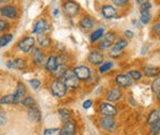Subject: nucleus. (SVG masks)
<instances>
[{"mask_svg": "<svg viewBox=\"0 0 160 135\" xmlns=\"http://www.w3.org/2000/svg\"><path fill=\"white\" fill-rule=\"evenodd\" d=\"M63 82L65 84L67 89L68 90H78L80 86V80L77 77V75L74 74V70L73 69H69L67 68L64 75L62 77Z\"/></svg>", "mask_w": 160, "mask_h": 135, "instance_id": "1", "label": "nucleus"}, {"mask_svg": "<svg viewBox=\"0 0 160 135\" xmlns=\"http://www.w3.org/2000/svg\"><path fill=\"white\" fill-rule=\"evenodd\" d=\"M62 10L67 17H75L79 15L81 7L75 0H64L62 2Z\"/></svg>", "mask_w": 160, "mask_h": 135, "instance_id": "2", "label": "nucleus"}, {"mask_svg": "<svg viewBox=\"0 0 160 135\" xmlns=\"http://www.w3.org/2000/svg\"><path fill=\"white\" fill-rule=\"evenodd\" d=\"M49 91H51V94L54 97L63 98V97L67 95L68 89H67V86H65V84L63 82L62 79H57L56 77L54 80H52V82L49 85Z\"/></svg>", "mask_w": 160, "mask_h": 135, "instance_id": "3", "label": "nucleus"}, {"mask_svg": "<svg viewBox=\"0 0 160 135\" xmlns=\"http://www.w3.org/2000/svg\"><path fill=\"white\" fill-rule=\"evenodd\" d=\"M35 46H36V39L32 36H25L18 42L16 49L21 53H23V54H28L35 48Z\"/></svg>", "mask_w": 160, "mask_h": 135, "instance_id": "4", "label": "nucleus"}, {"mask_svg": "<svg viewBox=\"0 0 160 135\" xmlns=\"http://www.w3.org/2000/svg\"><path fill=\"white\" fill-rule=\"evenodd\" d=\"M116 39H117V33L113 31H110L108 33L103 35V37L98 42V49L100 52L108 51L112 47V44L116 42Z\"/></svg>", "mask_w": 160, "mask_h": 135, "instance_id": "5", "label": "nucleus"}, {"mask_svg": "<svg viewBox=\"0 0 160 135\" xmlns=\"http://www.w3.org/2000/svg\"><path fill=\"white\" fill-rule=\"evenodd\" d=\"M0 15L1 17L8 20H16L19 17V7L14 4H6L0 6Z\"/></svg>", "mask_w": 160, "mask_h": 135, "instance_id": "6", "label": "nucleus"}, {"mask_svg": "<svg viewBox=\"0 0 160 135\" xmlns=\"http://www.w3.org/2000/svg\"><path fill=\"white\" fill-rule=\"evenodd\" d=\"M99 124H100L101 129L105 130V132H115L116 130V127H117V123H116V119L113 117L110 116H102L100 117V120H99Z\"/></svg>", "mask_w": 160, "mask_h": 135, "instance_id": "7", "label": "nucleus"}, {"mask_svg": "<svg viewBox=\"0 0 160 135\" xmlns=\"http://www.w3.org/2000/svg\"><path fill=\"white\" fill-rule=\"evenodd\" d=\"M44 60H46V54H44V52L42 51V48L35 47V48L31 51V63H32L36 68H40L41 65L44 64Z\"/></svg>", "mask_w": 160, "mask_h": 135, "instance_id": "8", "label": "nucleus"}, {"mask_svg": "<svg viewBox=\"0 0 160 135\" xmlns=\"http://www.w3.org/2000/svg\"><path fill=\"white\" fill-rule=\"evenodd\" d=\"M128 46V39L126 38H120V39H116V42L112 44V47L110 48V55L116 58L118 57L121 53L126 49V47Z\"/></svg>", "mask_w": 160, "mask_h": 135, "instance_id": "9", "label": "nucleus"}, {"mask_svg": "<svg viewBox=\"0 0 160 135\" xmlns=\"http://www.w3.org/2000/svg\"><path fill=\"white\" fill-rule=\"evenodd\" d=\"M51 30V25L46 19H38L32 27V33L33 35H43L47 33Z\"/></svg>", "mask_w": 160, "mask_h": 135, "instance_id": "10", "label": "nucleus"}, {"mask_svg": "<svg viewBox=\"0 0 160 135\" xmlns=\"http://www.w3.org/2000/svg\"><path fill=\"white\" fill-rule=\"evenodd\" d=\"M73 70L80 81H89L91 79V69L88 65H77Z\"/></svg>", "mask_w": 160, "mask_h": 135, "instance_id": "11", "label": "nucleus"}, {"mask_svg": "<svg viewBox=\"0 0 160 135\" xmlns=\"http://www.w3.org/2000/svg\"><path fill=\"white\" fill-rule=\"evenodd\" d=\"M77 132H78V125H77V122L73 119L64 122L63 127L60 128L62 135H77Z\"/></svg>", "mask_w": 160, "mask_h": 135, "instance_id": "12", "label": "nucleus"}, {"mask_svg": "<svg viewBox=\"0 0 160 135\" xmlns=\"http://www.w3.org/2000/svg\"><path fill=\"white\" fill-rule=\"evenodd\" d=\"M58 66H59L58 59H57V55H54V54L48 55L44 60V70L49 74H54L57 71Z\"/></svg>", "mask_w": 160, "mask_h": 135, "instance_id": "13", "label": "nucleus"}, {"mask_svg": "<svg viewBox=\"0 0 160 135\" xmlns=\"http://www.w3.org/2000/svg\"><path fill=\"white\" fill-rule=\"evenodd\" d=\"M101 15L106 20L117 19L118 17V10L116 6L106 4V5H102V7H101Z\"/></svg>", "mask_w": 160, "mask_h": 135, "instance_id": "14", "label": "nucleus"}, {"mask_svg": "<svg viewBox=\"0 0 160 135\" xmlns=\"http://www.w3.org/2000/svg\"><path fill=\"white\" fill-rule=\"evenodd\" d=\"M99 112H100L102 116H110V117H115L117 114V108L111 103V102H101L99 104Z\"/></svg>", "mask_w": 160, "mask_h": 135, "instance_id": "15", "label": "nucleus"}, {"mask_svg": "<svg viewBox=\"0 0 160 135\" xmlns=\"http://www.w3.org/2000/svg\"><path fill=\"white\" fill-rule=\"evenodd\" d=\"M27 65H28V64H27L26 59L20 58V57L6 61V66H8L9 69H12V70H23V69L27 68Z\"/></svg>", "mask_w": 160, "mask_h": 135, "instance_id": "16", "label": "nucleus"}, {"mask_svg": "<svg viewBox=\"0 0 160 135\" xmlns=\"http://www.w3.org/2000/svg\"><path fill=\"white\" fill-rule=\"evenodd\" d=\"M26 112H27V117H28V119L31 122H33V123H40L41 122V119H42V112H41L40 107L37 104L26 108Z\"/></svg>", "mask_w": 160, "mask_h": 135, "instance_id": "17", "label": "nucleus"}, {"mask_svg": "<svg viewBox=\"0 0 160 135\" xmlns=\"http://www.w3.org/2000/svg\"><path fill=\"white\" fill-rule=\"evenodd\" d=\"M115 84L120 89H126V87H129L133 84V80L129 77L128 74H118L115 77Z\"/></svg>", "mask_w": 160, "mask_h": 135, "instance_id": "18", "label": "nucleus"}, {"mask_svg": "<svg viewBox=\"0 0 160 135\" xmlns=\"http://www.w3.org/2000/svg\"><path fill=\"white\" fill-rule=\"evenodd\" d=\"M123 96V92H122V90H121L120 87H112V89H110L107 92H106V95H105V98H106V101L107 102H117V101H120L121 98Z\"/></svg>", "mask_w": 160, "mask_h": 135, "instance_id": "19", "label": "nucleus"}, {"mask_svg": "<svg viewBox=\"0 0 160 135\" xmlns=\"http://www.w3.org/2000/svg\"><path fill=\"white\" fill-rule=\"evenodd\" d=\"M88 61L94 66H99L103 63V54L100 51H92L88 55Z\"/></svg>", "mask_w": 160, "mask_h": 135, "instance_id": "20", "label": "nucleus"}, {"mask_svg": "<svg viewBox=\"0 0 160 135\" xmlns=\"http://www.w3.org/2000/svg\"><path fill=\"white\" fill-rule=\"evenodd\" d=\"M95 20L94 17H91V16H89V15H85V16H82L79 21V27L82 30V31H89V30H92L94 28V26H95Z\"/></svg>", "mask_w": 160, "mask_h": 135, "instance_id": "21", "label": "nucleus"}, {"mask_svg": "<svg viewBox=\"0 0 160 135\" xmlns=\"http://www.w3.org/2000/svg\"><path fill=\"white\" fill-rule=\"evenodd\" d=\"M26 92H27V89H26L25 84L21 82V81H19V82L16 84V90H15V92L12 94V95H14V98H15V103H16V104L20 103V101L22 99V97L26 96Z\"/></svg>", "mask_w": 160, "mask_h": 135, "instance_id": "22", "label": "nucleus"}, {"mask_svg": "<svg viewBox=\"0 0 160 135\" xmlns=\"http://www.w3.org/2000/svg\"><path fill=\"white\" fill-rule=\"evenodd\" d=\"M37 44L40 48H49L52 46V39L47 33L43 35H37V39H36Z\"/></svg>", "mask_w": 160, "mask_h": 135, "instance_id": "23", "label": "nucleus"}, {"mask_svg": "<svg viewBox=\"0 0 160 135\" xmlns=\"http://www.w3.org/2000/svg\"><path fill=\"white\" fill-rule=\"evenodd\" d=\"M103 35H105V28H103V27H99L98 30H94V31L91 32V35H90V43H91V44L98 43V42L103 37Z\"/></svg>", "mask_w": 160, "mask_h": 135, "instance_id": "24", "label": "nucleus"}, {"mask_svg": "<svg viewBox=\"0 0 160 135\" xmlns=\"http://www.w3.org/2000/svg\"><path fill=\"white\" fill-rule=\"evenodd\" d=\"M143 74L148 77H157L160 74V68L158 66H144Z\"/></svg>", "mask_w": 160, "mask_h": 135, "instance_id": "25", "label": "nucleus"}, {"mask_svg": "<svg viewBox=\"0 0 160 135\" xmlns=\"http://www.w3.org/2000/svg\"><path fill=\"white\" fill-rule=\"evenodd\" d=\"M58 116H59L62 123H64V122L72 119L73 112H72L70 109H68V108H59V109H58Z\"/></svg>", "mask_w": 160, "mask_h": 135, "instance_id": "26", "label": "nucleus"}, {"mask_svg": "<svg viewBox=\"0 0 160 135\" xmlns=\"http://www.w3.org/2000/svg\"><path fill=\"white\" fill-rule=\"evenodd\" d=\"M160 120V109H153L150 113H149V116H148V119H147V123L149 124V125H152V124H154V123H157V122H159Z\"/></svg>", "mask_w": 160, "mask_h": 135, "instance_id": "27", "label": "nucleus"}, {"mask_svg": "<svg viewBox=\"0 0 160 135\" xmlns=\"http://www.w3.org/2000/svg\"><path fill=\"white\" fill-rule=\"evenodd\" d=\"M20 103L23 106V107H26V108H28V107H31V106L37 104V103H36V101H35V98H33L32 96H30V95H26V96L22 97V99L20 101Z\"/></svg>", "mask_w": 160, "mask_h": 135, "instance_id": "28", "label": "nucleus"}, {"mask_svg": "<svg viewBox=\"0 0 160 135\" xmlns=\"http://www.w3.org/2000/svg\"><path fill=\"white\" fill-rule=\"evenodd\" d=\"M11 41H12V35H11V33H9V32L1 33V35H0V48L8 46Z\"/></svg>", "mask_w": 160, "mask_h": 135, "instance_id": "29", "label": "nucleus"}, {"mask_svg": "<svg viewBox=\"0 0 160 135\" xmlns=\"http://www.w3.org/2000/svg\"><path fill=\"white\" fill-rule=\"evenodd\" d=\"M0 104L2 106H10V104H16L15 103V98H14V95H5L0 98Z\"/></svg>", "mask_w": 160, "mask_h": 135, "instance_id": "30", "label": "nucleus"}, {"mask_svg": "<svg viewBox=\"0 0 160 135\" xmlns=\"http://www.w3.org/2000/svg\"><path fill=\"white\" fill-rule=\"evenodd\" d=\"M10 28H11L10 21L5 20L4 17H0V33H6V32H9Z\"/></svg>", "mask_w": 160, "mask_h": 135, "instance_id": "31", "label": "nucleus"}, {"mask_svg": "<svg viewBox=\"0 0 160 135\" xmlns=\"http://www.w3.org/2000/svg\"><path fill=\"white\" fill-rule=\"evenodd\" d=\"M113 66V63L112 61H103L101 65H99V73L100 74H106L107 71H110Z\"/></svg>", "mask_w": 160, "mask_h": 135, "instance_id": "32", "label": "nucleus"}, {"mask_svg": "<svg viewBox=\"0 0 160 135\" xmlns=\"http://www.w3.org/2000/svg\"><path fill=\"white\" fill-rule=\"evenodd\" d=\"M127 74L129 75V77H131L133 81H140V80L143 79V73H142L140 70H129Z\"/></svg>", "mask_w": 160, "mask_h": 135, "instance_id": "33", "label": "nucleus"}, {"mask_svg": "<svg viewBox=\"0 0 160 135\" xmlns=\"http://www.w3.org/2000/svg\"><path fill=\"white\" fill-rule=\"evenodd\" d=\"M152 91H153V94H155V95H158L160 92V76H157L154 80H153V82H152Z\"/></svg>", "mask_w": 160, "mask_h": 135, "instance_id": "34", "label": "nucleus"}, {"mask_svg": "<svg viewBox=\"0 0 160 135\" xmlns=\"http://www.w3.org/2000/svg\"><path fill=\"white\" fill-rule=\"evenodd\" d=\"M139 20L143 25H148V23L150 22V20H152V15H150V12L148 11V12H143V14H140Z\"/></svg>", "mask_w": 160, "mask_h": 135, "instance_id": "35", "label": "nucleus"}, {"mask_svg": "<svg viewBox=\"0 0 160 135\" xmlns=\"http://www.w3.org/2000/svg\"><path fill=\"white\" fill-rule=\"evenodd\" d=\"M160 132V120L152 124V128L149 129V135H158Z\"/></svg>", "mask_w": 160, "mask_h": 135, "instance_id": "36", "label": "nucleus"}, {"mask_svg": "<svg viewBox=\"0 0 160 135\" xmlns=\"http://www.w3.org/2000/svg\"><path fill=\"white\" fill-rule=\"evenodd\" d=\"M43 135H62L60 128H47V129H44Z\"/></svg>", "mask_w": 160, "mask_h": 135, "instance_id": "37", "label": "nucleus"}, {"mask_svg": "<svg viewBox=\"0 0 160 135\" xmlns=\"http://www.w3.org/2000/svg\"><path fill=\"white\" fill-rule=\"evenodd\" d=\"M150 7H152V4H150V1L148 0V1H145V2H143V4H140L139 5V12L140 14H143V12H148V11L150 10Z\"/></svg>", "mask_w": 160, "mask_h": 135, "instance_id": "38", "label": "nucleus"}, {"mask_svg": "<svg viewBox=\"0 0 160 135\" xmlns=\"http://www.w3.org/2000/svg\"><path fill=\"white\" fill-rule=\"evenodd\" d=\"M111 2L116 7H124L129 4V0H111Z\"/></svg>", "mask_w": 160, "mask_h": 135, "instance_id": "39", "label": "nucleus"}, {"mask_svg": "<svg viewBox=\"0 0 160 135\" xmlns=\"http://www.w3.org/2000/svg\"><path fill=\"white\" fill-rule=\"evenodd\" d=\"M28 84H30V86H31L33 90H38L41 87V85H42L40 79H31V80L28 81Z\"/></svg>", "mask_w": 160, "mask_h": 135, "instance_id": "40", "label": "nucleus"}, {"mask_svg": "<svg viewBox=\"0 0 160 135\" xmlns=\"http://www.w3.org/2000/svg\"><path fill=\"white\" fill-rule=\"evenodd\" d=\"M6 123H8V116L2 109H0V127H4Z\"/></svg>", "mask_w": 160, "mask_h": 135, "instance_id": "41", "label": "nucleus"}, {"mask_svg": "<svg viewBox=\"0 0 160 135\" xmlns=\"http://www.w3.org/2000/svg\"><path fill=\"white\" fill-rule=\"evenodd\" d=\"M57 59H58V64H59V65H65L67 61H68V55L63 53V54L57 55Z\"/></svg>", "mask_w": 160, "mask_h": 135, "instance_id": "42", "label": "nucleus"}, {"mask_svg": "<svg viewBox=\"0 0 160 135\" xmlns=\"http://www.w3.org/2000/svg\"><path fill=\"white\" fill-rule=\"evenodd\" d=\"M152 30H153V33H154L155 36H159L160 37V23H155Z\"/></svg>", "mask_w": 160, "mask_h": 135, "instance_id": "43", "label": "nucleus"}, {"mask_svg": "<svg viewBox=\"0 0 160 135\" xmlns=\"http://www.w3.org/2000/svg\"><path fill=\"white\" fill-rule=\"evenodd\" d=\"M92 103H94L92 99H86V101L82 103V108H84V109H89V108L92 106Z\"/></svg>", "mask_w": 160, "mask_h": 135, "instance_id": "44", "label": "nucleus"}, {"mask_svg": "<svg viewBox=\"0 0 160 135\" xmlns=\"http://www.w3.org/2000/svg\"><path fill=\"white\" fill-rule=\"evenodd\" d=\"M133 32L132 31H129V30H127V31H124V37H126V39H131L133 38Z\"/></svg>", "mask_w": 160, "mask_h": 135, "instance_id": "45", "label": "nucleus"}, {"mask_svg": "<svg viewBox=\"0 0 160 135\" xmlns=\"http://www.w3.org/2000/svg\"><path fill=\"white\" fill-rule=\"evenodd\" d=\"M11 0H0V6L1 5H6V4H10Z\"/></svg>", "mask_w": 160, "mask_h": 135, "instance_id": "46", "label": "nucleus"}, {"mask_svg": "<svg viewBox=\"0 0 160 135\" xmlns=\"http://www.w3.org/2000/svg\"><path fill=\"white\" fill-rule=\"evenodd\" d=\"M136 1H137V4H143V2H145V1H148V0H136Z\"/></svg>", "mask_w": 160, "mask_h": 135, "instance_id": "47", "label": "nucleus"}, {"mask_svg": "<svg viewBox=\"0 0 160 135\" xmlns=\"http://www.w3.org/2000/svg\"><path fill=\"white\" fill-rule=\"evenodd\" d=\"M58 12H59V11H58V9H54V11H53V15H54V16H57V15H58Z\"/></svg>", "mask_w": 160, "mask_h": 135, "instance_id": "48", "label": "nucleus"}, {"mask_svg": "<svg viewBox=\"0 0 160 135\" xmlns=\"http://www.w3.org/2000/svg\"><path fill=\"white\" fill-rule=\"evenodd\" d=\"M157 96H158V101H159V103H160V92L158 94V95H157Z\"/></svg>", "mask_w": 160, "mask_h": 135, "instance_id": "49", "label": "nucleus"}, {"mask_svg": "<svg viewBox=\"0 0 160 135\" xmlns=\"http://www.w3.org/2000/svg\"><path fill=\"white\" fill-rule=\"evenodd\" d=\"M0 135H8V134H0Z\"/></svg>", "mask_w": 160, "mask_h": 135, "instance_id": "50", "label": "nucleus"}]
</instances>
